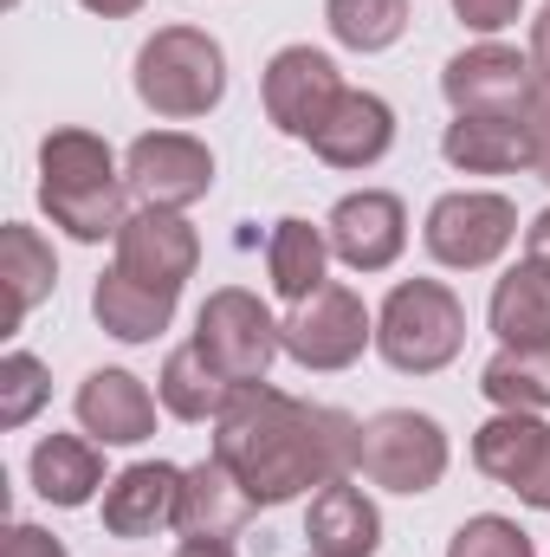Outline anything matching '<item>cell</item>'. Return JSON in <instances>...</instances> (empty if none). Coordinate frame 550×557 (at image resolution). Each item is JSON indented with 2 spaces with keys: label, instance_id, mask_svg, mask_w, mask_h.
I'll use <instances>...</instances> for the list:
<instances>
[{
  "label": "cell",
  "instance_id": "cell-1",
  "mask_svg": "<svg viewBox=\"0 0 550 557\" xmlns=\"http://www.w3.org/2000/svg\"><path fill=\"white\" fill-rule=\"evenodd\" d=\"M363 421L324 403H298L273 383L234 389V403L214 421V460L253 493V506H291L298 493H317L343 473H357Z\"/></svg>",
  "mask_w": 550,
  "mask_h": 557
},
{
  "label": "cell",
  "instance_id": "cell-2",
  "mask_svg": "<svg viewBox=\"0 0 550 557\" xmlns=\"http://www.w3.org/2000/svg\"><path fill=\"white\" fill-rule=\"evenodd\" d=\"M39 208L52 214L59 234L85 240V247L117 240L124 221L137 214L124 162L98 131H52L39 143Z\"/></svg>",
  "mask_w": 550,
  "mask_h": 557
},
{
  "label": "cell",
  "instance_id": "cell-3",
  "mask_svg": "<svg viewBox=\"0 0 550 557\" xmlns=\"http://www.w3.org/2000/svg\"><path fill=\"white\" fill-rule=\"evenodd\" d=\"M137 98L162 124H195L227 98V52L201 26H155L137 52Z\"/></svg>",
  "mask_w": 550,
  "mask_h": 557
},
{
  "label": "cell",
  "instance_id": "cell-4",
  "mask_svg": "<svg viewBox=\"0 0 550 557\" xmlns=\"http://www.w3.org/2000/svg\"><path fill=\"white\" fill-rule=\"evenodd\" d=\"M466 350V305L440 278H402L389 285L376 311V357L396 376H434Z\"/></svg>",
  "mask_w": 550,
  "mask_h": 557
},
{
  "label": "cell",
  "instance_id": "cell-5",
  "mask_svg": "<svg viewBox=\"0 0 550 557\" xmlns=\"http://www.w3.org/2000/svg\"><path fill=\"white\" fill-rule=\"evenodd\" d=\"M447 460H453V447H447V428L434 416H421V409H383V416L363 421V441H357V473L370 480V486H383V493H434L440 480H447Z\"/></svg>",
  "mask_w": 550,
  "mask_h": 557
},
{
  "label": "cell",
  "instance_id": "cell-6",
  "mask_svg": "<svg viewBox=\"0 0 550 557\" xmlns=\"http://www.w3.org/2000/svg\"><path fill=\"white\" fill-rule=\"evenodd\" d=\"M278 337H285V357L311 376H337L350 370L363 350H376V311L363 305V292L350 285H317L304 305H291L278 318Z\"/></svg>",
  "mask_w": 550,
  "mask_h": 557
},
{
  "label": "cell",
  "instance_id": "cell-7",
  "mask_svg": "<svg viewBox=\"0 0 550 557\" xmlns=\"http://www.w3.org/2000/svg\"><path fill=\"white\" fill-rule=\"evenodd\" d=\"M512 240H518V208L499 188H453L421 221V247L447 273H486Z\"/></svg>",
  "mask_w": 550,
  "mask_h": 557
},
{
  "label": "cell",
  "instance_id": "cell-8",
  "mask_svg": "<svg viewBox=\"0 0 550 557\" xmlns=\"http://www.w3.org/2000/svg\"><path fill=\"white\" fill-rule=\"evenodd\" d=\"M195 350H201L234 389H247V383H266V370H273V357L285 350V337H278V318L260 305V292L221 285V292H208V305L195 311Z\"/></svg>",
  "mask_w": 550,
  "mask_h": 557
},
{
  "label": "cell",
  "instance_id": "cell-9",
  "mask_svg": "<svg viewBox=\"0 0 550 557\" xmlns=\"http://www.w3.org/2000/svg\"><path fill=\"white\" fill-rule=\"evenodd\" d=\"M343 91H350V85H343L337 59L317 52V46H278L273 59H266V72H260V104H266L273 131L291 137V143L317 137Z\"/></svg>",
  "mask_w": 550,
  "mask_h": 557
},
{
  "label": "cell",
  "instance_id": "cell-10",
  "mask_svg": "<svg viewBox=\"0 0 550 557\" xmlns=\"http://www.w3.org/2000/svg\"><path fill=\"white\" fill-rule=\"evenodd\" d=\"M124 182L142 208H175L188 214L214 188V149L188 131H149L124 149Z\"/></svg>",
  "mask_w": 550,
  "mask_h": 557
},
{
  "label": "cell",
  "instance_id": "cell-11",
  "mask_svg": "<svg viewBox=\"0 0 550 557\" xmlns=\"http://www.w3.org/2000/svg\"><path fill=\"white\" fill-rule=\"evenodd\" d=\"M532 78H538L532 52L479 39V46H466V52H453L440 65V98L453 104V117H518Z\"/></svg>",
  "mask_w": 550,
  "mask_h": 557
},
{
  "label": "cell",
  "instance_id": "cell-12",
  "mask_svg": "<svg viewBox=\"0 0 550 557\" xmlns=\"http://www.w3.org/2000/svg\"><path fill=\"white\" fill-rule=\"evenodd\" d=\"M324 234H330V253L350 273H389L402 260V247H409V208L389 188H357V195H343L330 208Z\"/></svg>",
  "mask_w": 550,
  "mask_h": 557
},
{
  "label": "cell",
  "instance_id": "cell-13",
  "mask_svg": "<svg viewBox=\"0 0 550 557\" xmlns=\"http://www.w3.org/2000/svg\"><path fill=\"white\" fill-rule=\"evenodd\" d=\"M117 267L149 278V285L182 292L195 278V267H201V234L175 208H137L124 221V234H117Z\"/></svg>",
  "mask_w": 550,
  "mask_h": 557
},
{
  "label": "cell",
  "instance_id": "cell-14",
  "mask_svg": "<svg viewBox=\"0 0 550 557\" xmlns=\"http://www.w3.org/2000/svg\"><path fill=\"white\" fill-rule=\"evenodd\" d=\"M72 416L98 447H142L155 434V396L130 370H91L72 396Z\"/></svg>",
  "mask_w": 550,
  "mask_h": 557
},
{
  "label": "cell",
  "instance_id": "cell-15",
  "mask_svg": "<svg viewBox=\"0 0 550 557\" xmlns=\"http://www.w3.org/2000/svg\"><path fill=\"white\" fill-rule=\"evenodd\" d=\"M304 552L311 557H376L383 552V512H376V499L350 473L311 493V506H304Z\"/></svg>",
  "mask_w": 550,
  "mask_h": 557
},
{
  "label": "cell",
  "instance_id": "cell-16",
  "mask_svg": "<svg viewBox=\"0 0 550 557\" xmlns=\"http://www.w3.org/2000/svg\"><path fill=\"white\" fill-rule=\"evenodd\" d=\"M253 493L227 473V460H195L182 467V499H175V532L182 539H214V545H234L253 519Z\"/></svg>",
  "mask_w": 550,
  "mask_h": 557
},
{
  "label": "cell",
  "instance_id": "cell-17",
  "mask_svg": "<svg viewBox=\"0 0 550 557\" xmlns=\"http://www.w3.org/2000/svg\"><path fill=\"white\" fill-rule=\"evenodd\" d=\"M175 499H182V467L168 460H137L104 486V532L111 539H155L175 525Z\"/></svg>",
  "mask_w": 550,
  "mask_h": 557
},
{
  "label": "cell",
  "instance_id": "cell-18",
  "mask_svg": "<svg viewBox=\"0 0 550 557\" xmlns=\"http://www.w3.org/2000/svg\"><path fill=\"white\" fill-rule=\"evenodd\" d=\"M311 149H317V162H330V169H376V162L396 149V111H389V98H376V91H343L337 111L324 117V131L311 137Z\"/></svg>",
  "mask_w": 550,
  "mask_h": 557
},
{
  "label": "cell",
  "instance_id": "cell-19",
  "mask_svg": "<svg viewBox=\"0 0 550 557\" xmlns=\"http://www.w3.org/2000/svg\"><path fill=\"white\" fill-rule=\"evenodd\" d=\"M26 480H33V493L46 499V506H59V512H78V506H91L111 480H104V454H98V441L91 434H39V447H33V460H26Z\"/></svg>",
  "mask_w": 550,
  "mask_h": 557
},
{
  "label": "cell",
  "instance_id": "cell-20",
  "mask_svg": "<svg viewBox=\"0 0 550 557\" xmlns=\"http://www.w3.org/2000/svg\"><path fill=\"white\" fill-rule=\"evenodd\" d=\"M440 156L460 175H518V169H538V137L518 117H453Z\"/></svg>",
  "mask_w": 550,
  "mask_h": 557
},
{
  "label": "cell",
  "instance_id": "cell-21",
  "mask_svg": "<svg viewBox=\"0 0 550 557\" xmlns=\"http://www.w3.org/2000/svg\"><path fill=\"white\" fill-rule=\"evenodd\" d=\"M175 305H182V292L149 285V278L124 273V267H111V273L91 285V311H98V324L117 344H155L175 324Z\"/></svg>",
  "mask_w": 550,
  "mask_h": 557
},
{
  "label": "cell",
  "instance_id": "cell-22",
  "mask_svg": "<svg viewBox=\"0 0 550 557\" xmlns=\"http://www.w3.org/2000/svg\"><path fill=\"white\" fill-rule=\"evenodd\" d=\"M330 234L324 227H311L304 214H285L273 227V240H266V278H273V292L285 305H304L317 285H330Z\"/></svg>",
  "mask_w": 550,
  "mask_h": 557
},
{
  "label": "cell",
  "instance_id": "cell-23",
  "mask_svg": "<svg viewBox=\"0 0 550 557\" xmlns=\"http://www.w3.org/2000/svg\"><path fill=\"white\" fill-rule=\"evenodd\" d=\"M0 278H7V324L20 331L59 285V260H52V240L26 221H7L0 227Z\"/></svg>",
  "mask_w": 550,
  "mask_h": 557
},
{
  "label": "cell",
  "instance_id": "cell-24",
  "mask_svg": "<svg viewBox=\"0 0 550 557\" xmlns=\"http://www.w3.org/2000/svg\"><path fill=\"white\" fill-rule=\"evenodd\" d=\"M155 403H162L175 421H195V428H201V421H221V409L234 403V383H227V376L195 350V337H188L182 350H168V357H162Z\"/></svg>",
  "mask_w": 550,
  "mask_h": 557
},
{
  "label": "cell",
  "instance_id": "cell-25",
  "mask_svg": "<svg viewBox=\"0 0 550 557\" xmlns=\"http://www.w3.org/2000/svg\"><path fill=\"white\" fill-rule=\"evenodd\" d=\"M486 324L499 344H550V273L518 260L512 273L492 285V305H486Z\"/></svg>",
  "mask_w": 550,
  "mask_h": 557
},
{
  "label": "cell",
  "instance_id": "cell-26",
  "mask_svg": "<svg viewBox=\"0 0 550 557\" xmlns=\"http://www.w3.org/2000/svg\"><path fill=\"white\" fill-rule=\"evenodd\" d=\"M479 396L512 416L550 409V344H499V357L479 370Z\"/></svg>",
  "mask_w": 550,
  "mask_h": 557
},
{
  "label": "cell",
  "instance_id": "cell-27",
  "mask_svg": "<svg viewBox=\"0 0 550 557\" xmlns=\"http://www.w3.org/2000/svg\"><path fill=\"white\" fill-rule=\"evenodd\" d=\"M545 434H550V421L499 409L492 421H479V434H473V467L486 480H499V486H518V473L532 467V454L545 447Z\"/></svg>",
  "mask_w": 550,
  "mask_h": 557
},
{
  "label": "cell",
  "instance_id": "cell-28",
  "mask_svg": "<svg viewBox=\"0 0 550 557\" xmlns=\"http://www.w3.org/2000/svg\"><path fill=\"white\" fill-rule=\"evenodd\" d=\"M324 26L350 52H389L409 33V0H324Z\"/></svg>",
  "mask_w": 550,
  "mask_h": 557
},
{
  "label": "cell",
  "instance_id": "cell-29",
  "mask_svg": "<svg viewBox=\"0 0 550 557\" xmlns=\"http://www.w3.org/2000/svg\"><path fill=\"white\" fill-rule=\"evenodd\" d=\"M46 403H52V376H46V363H39L33 350H7V357H0V428H7V434L26 428Z\"/></svg>",
  "mask_w": 550,
  "mask_h": 557
},
{
  "label": "cell",
  "instance_id": "cell-30",
  "mask_svg": "<svg viewBox=\"0 0 550 557\" xmlns=\"http://www.w3.org/2000/svg\"><path fill=\"white\" fill-rule=\"evenodd\" d=\"M447 557H538L532 532L518 519H499V512H473L453 539H447Z\"/></svg>",
  "mask_w": 550,
  "mask_h": 557
},
{
  "label": "cell",
  "instance_id": "cell-31",
  "mask_svg": "<svg viewBox=\"0 0 550 557\" xmlns=\"http://www.w3.org/2000/svg\"><path fill=\"white\" fill-rule=\"evenodd\" d=\"M453 20L466 26V33H505V26H518L525 20V0H453Z\"/></svg>",
  "mask_w": 550,
  "mask_h": 557
},
{
  "label": "cell",
  "instance_id": "cell-32",
  "mask_svg": "<svg viewBox=\"0 0 550 557\" xmlns=\"http://www.w3.org/2000/svg\"><path fill=\"white\" fill-rule=\"evenodd\" d=\"M0 557H72V552H65V539H52L46 525L13 519V525H7V545H0Z\"/></svg>",
  "mask_w": 550,
  "mask_h": 557
},
{
  "label": "cell",
  "instance_id": "cell-33",
  "mask_svg": "<svg viewBox=\"0 0 550 557\" xmlns=\"http://www.w3.org/2000/svg\"><path fill=\"white\" fill-rule=\"evenodd\" d=\"M512 493H518L532 512H550V434H545V447L532 454V467L518 473V486H512Z\"/></svg>",
  "mask_w": 550,
  "mask_h": 557
},
{
  "label": "cell",
  "instance_id": "cell-34",
  "mask_svg": "<svg viewBox=\"0 0 550 557\" xmlns=\"http://www.w3.org/2000/svg\"><path fill=\"white\" fill-rule=\"evenodd\" d=\"M525 260L550 273V208L538 214V221H532V227H525Z\"/></svg>",
  "mask_w": 550,
  "mask_h": 557
},
{
  "label": "cell",
  "instance_id": "cell-35",
  "mask_svg": "<svg viewBox=\"0 0 550 557\" xmlns=\"http://www.w3.org/2000/svg\"><path fill=\"white\" fill-rule=\"evenodd\" d=\"M525 52H532V72H538V78H550V7L532 20V46H525Z\"/></svg>",
  "mask_w": 550,
  "mask_h": 557
},
{
  "label": "cell",
  "instance_id": "cell-36",
  "mask_svg": "<svg viewBox=\"0 0 550 557\" xmlns=\"http://www.w3.org/2000/svg\"><path fill=\"white\" fill-rule=\"evenodd\" d=\"M85 13H98V20H130V13H142L149 0H78Z\"/></svg>",
  "mask_w": 550,
  "mask_h": 557
},
{
  "label": "cell",
  "instance_id": "cell-37",
  "mask_svg": "<svg viewBox=\"0 0 550 557\" xmlns=\"http://www.w3.org/2000/svg\"><path fill=\"white\" fill-rule=\"evenodd\" d=\"M175 557H240V552H234V545H214V539H188Z\"/></svg>",
  "mask_w": 550,
  "mask_h": 557
},
{
  "label": "cell",
  "instance_id": "cell-38",
  "mask_svg": "<svg viewBox=\"0 0 550 557\" xmlns=\"http://www.w3.org/2000/svg\"><path fill=\"white\" fill-rule=\"evenodd\" d=\"M538 175H545V182H550V137L538 143Z\"/></svg>",
  "mask_w": 550,
  "mask_h": 557
}]
</instances>
